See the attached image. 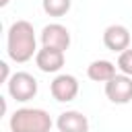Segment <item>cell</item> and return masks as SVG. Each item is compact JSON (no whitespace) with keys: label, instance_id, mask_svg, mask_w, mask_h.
I'll list each match as a JSON object with an SVG mask.
<instances>
[{"label":"cell","instance_id":"obj_1","mask_svg":"<svg viewBox=\"0 0 132 132\" xmlns=\"http://www.w3.org/2000/svg\"><path fill=\"white\" fill-rule=\"evenodd\" d=\"M6 52L8 58L16 64L29 62L33 56H37V37H35V29L29 21H14L8 27L6 33Z\"/></svg>","mask_w":132,"mask_h":132},{"label":"cell","instance_id":"obj_2","mask_svg":"<svg viewBox=\"0 0 132 132\" xmlns=\"http://www.w3.org/2000/svg\"><path fill=\"white\" fill-rule=\"evenodd\" d=\"M10 132H50L54 122L45 109L21 107L10 116Z\"/></svg>","mask_w":132,"mask_h":132},{"label":"cell","instance_id":"obj_3","mask_svg":"<svg viewBox=\"0 0 132 132\" xmlns=\"http://www.w3.org/2000/svg\"><path fill=\"white\" fill-rule=\"evenodd\" d=\"M6 89H8V95L14 99V101H31L35 95H37V80L33 74L29 72H14L10 76V80L6 82Z\"/></svg>","mask_w":132,"mask_h":132},{"label":"cell","instance_id":"obj_4","mask_svg":"<svg viewBox=\"0 0 132 132\" xmlns=\"http://www.w3.org/2000/svg\"><path fill=\"white\" fill-rule=\"evenodd\" d=\"M70 45V31L60 23H50L41 29V47L66 52Z\"/></svg>","mask_w":132,"mask_h":132},{"label":"cell","instance_id":"obj_5","mask_svg":"<svg viewBox=\"0 0 132 132\" xmlns=\"http://www.w3.org/2000/svg\"><path fill=\"white\" fill-rule=\"evenodd\" d=\"M105 95L111 103L124 105L132 99V76L116 74L109 82H105Z\"/></svg>","mask_w":132,"mask_h":132},{"label":"cell","instance_id":"obj_6","mask_svg":"<svg viewBox=\"0 0 132 132\" xmlns=\"http://www.w3.org/2000/svg\"><path fill=\"white\" fill-rule=\"evenodd\" d=\"M52 97L60 103H68L78 95V80L72 74H58L50 85Z\"/></svg>","mask_w":132,"mask_h":132},{"label":"cell","instance_id":"obj_7","mask_svg":"<svg viewBox=\"0 0 132 132\" xmlns=\"http://www.w3.org/2000/svg\"><path fill=\"white\" fill-rule=\"evenodd\" d=\"M103 43L107 50L122 54L124 50L130 47V31L124 25H109L103 31Z\"/></svg>","mask_w":132,"mask_h":132},{"label":"cell","instance_id":"obj_8","mask_svg":"<svg viewBox=\"0 0 132 132\" xmlns=\"http://www.w3.org/2000/svg\"><path fill=\"white\" fill-rule=\"evenodd\" d=\"M56 126L60 132H89V120L76 109L62 111L56 120Z\"/></svg>","mask_w":132,"mask_h":132},{"label":"cell","instance_id":"obj_9","mask_svg":"<svg viewBox=\"0 0 132 132\" xmlns=\"http://www.w3.org/2000/svg\"><path fill=\"white\" fill-rule=\"evenodd\" d=\"M35 64L41 72H58L64 66V52L52 50V47H41L35 56Z\"/></svg>","mask_w":132,"mask_h":132},{"label":"cell","instance_id":"obj_10","mask_svg":"<svg viewBox=\"0 0 132 132\" xmlns=\"http://www.w3.org/2000/svg\"><path fill=\"white\" fill-rule=\"evenodd\" d=\"M116 64L109 60H93L87 68V76L95 82H109L118 72H116Z\"/></svg>","mask_w":132,"mask_h":132},{"label":"cell","instance_id":"obj_11","mask_svg":"<svg viewBox=\"0 0 132 132\" xmlns=\"http://www.w3.org/2000/svg\"><path fill=\"white\" fill-rule=\"evenodd\" d=\"M41 6H43V12L50 16H64L70 10L72 0H41Z\"/></svg>","mask_w":132,"mask_h":132},{"label":"cell","instance_id":"obj_12","mask_svg":"<svg viewBox=\"0 0 132 132\" xmlns=\"http://www.w3.org/2000/svg\"><path fill=\"white\" fill-rule=\"evenodd\" d=\"M118 68L122 70V74L132 76V47L124 50V52L118 56Z\"/></svg>","mask_w":132,"mask_h":132},{"label":"cell","instance_id":"obj_13","mask_svg":"<svg viewBox=\"0 0 132 132\" xmlns=\"http://www.w3.org/2000/svg\"><path fill=\"white\" fill-rule=\"evenodd\" d=\"M0 72H2V82H8L10 80V70H8V64L6 62H0Z\"/></svg>","mask_w":132,"mask_h":132},{"label":"cell","instance_id":"obj_14","mask_svg":"<svg viewBox=\"0 0 132 132\" xmlns=\"http://www.w3.org/2000/svg\"><path fill=\"white\" fill-rule=\"evenodd\" d=\"M8 2H10V0H0V6H6Z\"/></svg>","mask_w":132,"mask_h":132}]
</instances>
